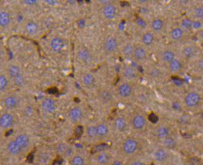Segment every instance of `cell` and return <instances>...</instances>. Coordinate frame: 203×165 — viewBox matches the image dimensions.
Segmentation results:
<instances>
[{
	"mask_svg": "<svg viewBox=\"0 0 203 165\" xmlns=\"http://www.w3.org/2000/svg\"><path fill=\"white\" fill-rule=\"evenodd\" d=\"M14 123L13 116L8 112H5L0 116V128L7 129L11 128Z\"/></svg>",
	"mask_w": 203,
	"mask_h": 165,
	"instance_id": "6da1fadb",
	"label": "cell"
},
{
	"mask_svg": "<svg viewBox=\"0 0 203 165\" xmlns=\"http://www.w3.org/2000/svg\"><path fill=\"white\" fill-rule=\"evenodd\" d=\"M200 101V96L196 92H191L185 98V103L187 107L193 108L196 106Z\"/></svg>",
	"mask_w": 203,
	"mask_h": 165,
	"instance_id": "7a4b0ae2",
	"label": "cell"
},
{
	"mask_svg": "<svg viewBox=\"0 0 203 165\" xmlns=\"http://www.w3.org/2000/svg\"><path fill=\"white\" fill-rule=\"evenodd\" d=\"M50 47L53 52L59 53L61 52L65 47L64 41L59 37H55L51 41Z\"/></svg>",
	"mask_w": 203,
	"mask_h": 165,
	"instance_id": "3957f363",
	"label": "cell"
},
{
	"mask_svg": "<svg viewBox=\"0 0 203 165\" xmlns=\"http://www.w3.org/2000/svg\"><path fill=\"white\" fill-rule=\"evenodd\" d=\"M138 148V143L133 139H128L125 142L123 145V150L127 154L134 153Z\"/></svg>",
	"mask_w": 203,
	"mask_h": 165,
	"instance_id": "277c9868",
	"label": "cell"
},
{
	"mask_svg": "<svg viewBox=\"0 0 203 165\" xmlns=\"http://www.w3.org/2000/svg\"><path fill=\"white\" fill-rule=\"evenodd\" d=\"M117 41L113 37H109L104 42V50L108 53H113L115 52L117 48Z\"/></svg>",
	"mask_w": 203,
	"mask_h": 165,
	"instance_id": "5b68a950",
	"label": "cell"
},
{
	"mask_svg": "<svg viewBox=\"0 0 203 165\" xmlns=\"http://www.w3.org/2000/svg\"><path fill=\"white\" fill-rule=\"evenodd\" d=\"M41 107L43 110L48 113H53L56 110L55 102L50 98H46L44 99L42 102Z\"/></svg>",
	"mask_w": 203,
	"mask_h": 165,
	"instance_id": "8992f818",
	"label": "cell"
},
{
	"mask_svg": "<svg viewBox=\"0 0 203 165\" xmlns=\"http://www.w3.org/2000/svg\"><path fill=\"white\" fill-rule=\"evenodd\" d=\"M18 103L19 101L17 98L13 95L8 96L4 100V105L7 110H13L16 108Z\"/></svg>",
	"mask_w": 203,
	"mask_h": 165,
	"instance_id": "52a82bcc",
	"label": "cell"
},
{
	"mask_svg": "<svg viewBox=\"0 0 203 165\" xmlns=\"http://www.w3.org/2000/svg\"><path fill=\"white\" fill-rule=\"evenodd\" d=\"M69 118L74 122L79 121L83 116V112L79 107H75L71 109L69 112Z\"/></svg>",
	"mask_w": 203,
	"mask_h": 165,
	"instance_id": "ba28073f",
	"label": "cell"
},
{
	"mask_svg": "<svg viewBox=\"0 0 203 165\" xmlns=\"http://www.w3.org/2000/svg\"><path fill=\"white\" fill-rule=\"evenodd\" d=\"M116 7L113 4L106 5L103 9V14L106 18L108 19H113L116 17Z\"/></svg>",
	"mask_w": 203,
	"mask_h": 165,
	"instance_id": "9c48e42d",
	"label": "cell"
},
{
	"mask_svg": "<svg viewBox=\"0 0 203 165\" xmlns=\"http://www.w3.org/2000/svg\"><path fill=\"white\" fill-rule=\"evenodd\" d=\"M132 87L130 85L127 83H123L121 84L118 87V93L122 97H128L132 93Z\"/></svg>",
	"mask_w": 203,
	"mask_h": 165,
	"instance_id": "30bf717a",
	"label": "cell"
},
{
	"mask_svg": "<svg viewBox=\"0 0 203 165\" xmlns=\"http://www.w3.org/2000/svg\"><path fill=\"white\" fill-rule=\"evenodd\" d=\"M15 141L18 144V145L21 147L22 150L27 148L29 146L30 143V140L27 136L25 134H21L19 135L17 138H16Z\"/></svg>",
	"mask_w": 203,
	"mask_h": 165,
	"instance_id": "8fae6325",
	"label": "cell"
},
{
	"mask_svg": "<svg viewBox=\"0 0 203 165\" xmlns=\"http://www.w3.org/2000/svg\"><path fill=\"white\" fill-rule=\"evenodd\" d=\"M7 150H8L9 153L12 155H19L21 153V150H22V149L18 145V144L16 143L15 140L11 141L8 143Z\"/></svg>",
	"mask_w": 203,
	"mask_h": 165,
	"instance_id": "7c38bea8",
	"label": "cell"
},
{
	"mask_svg": "<svg viewBox=\"0 0 203 165\" xmlns=\"http://www.w3.org/2000/svg\"><path fill=\"white\" fill-rule=\"evenodd\" d=\"M8 73L9 76L13 80H15L16 79L22 76L20 68L16 65H12L11 66H10L8 70Z\"/></svg>",
	"mask_w": 203,
	"mask_h": 165,
	"instance_id": "4fadbf2b",
	"label": "cell"
},
{
	"mask_svg": "<svg viewBox=\"0 0 203 165\" xmlns=\"http://www.w3.org/2000/svg\"><path fill=\"white\" fill-rule=\"evenodd\" d=\"M133 126L136 129H141L145 126L146 120L143 116L137 115L133 119Z\"/></svg>",
	"mask_w": 203,
	"mask_h": 165,
	"instance_id": "5bb4252c",
	"label": "cell"
},
{
	"mask_svg": "<svg viewBox=\"0 0 203 165\" xmlns=\"http://www.w3.org/2000/svg\"><path fill=\"white\" fill-rule=\"evenodd\" d=\"M11 22L10 14L6 11L0 12V26L5 28Z\"/></svg>",
	"mask_w": 203,
	"mask_h": 165,
	"instance_id": "9a60e30c",
	"label": "cell"
},
{
	"mask_svg": "<svg viewBox=\"0 0 203 165\" xmlns=\"http://www.w3.org/2000/svg\"><path fill=\"white\" fill-rule=\"evenodd\" d=\"M109 160L110 156L106 152H101L97 157V162L100 165H106L109 162Z\"/></svg>",
	"mask_w": 203,
	"mask_h": 165,
	"instance_id": "2e32d148",
	"label": "cell"
},
{
	"mask_svg": "<svg viewBox=\"0 0 203 165\" xmlns=\"http://www.w3.org/2000/svg\"><path fill=\"white\" fill-rule=\"evenodd\" d=\"M96 131H97V136L99 137L106 136L109 132L108 126L104 124H100L98 126H96Z\"/></svg>",
	"mask_w": 203,
	"mask_h": 165,
	"instance_id": "e0dca14e",
	"label": "cell"
},
{
	"mask_svg": "<svg viewBox=\"0 0 203 165\" xmlns=\"http://www.w3.org/2000/svg\"><path fill=\"white\" fill-rule=\"evenodd\" d=\"M167 152L164 149H159L155 153V158L159 162H162L167 158Z\"/></svg>",
	"mask_w": 203,
	"mask_h": 165,
	"instance_id": "ac0fdd59",
	"label": "cell"
},
{
	"mask_svg": "<svg viewBox=\"0 0 203 165\" xmlns=\"http://www.w3.org/2000/svg\"><path fill=\"white\" fill-rule=\"evenodd\" d=\"M26 30L30 35H35L38 30V26L35 22H29L26 26Z\"/></svg>",
	"mask_w": 203,
	"mask_h": 165,
	"instance_id": "d6986e66",
	"label": "cell"
},
{
	"mask_svg": "<svg viewBox=\"0 0 203 165\" xmlns=\"http://www.w3.org/2000/svg\"><path fill=\"white\" fill-rule=\"evenodd\" d=\"M133 53L135 55V57L138 60H142L145 58L146 56V52L145 49L143 47H137L135 49H134Z\"/></svg>",
	"mask_w": 203,
	"mask_h": 165,
	"instance_id": "ffe728a7",
	"label": "cell"
},
{
	"mask_svg": "<svg viewBox=\"0 0 203 165\" xmlns=\"http://www.w3.org/2000/svg\"><path fill=\"white\" fill-rule=\"evenodd\" d=\"M78 56L80 60L84 62H87L90 58V53L89 51L86 48H83L80 50L78 53Z\"/></svg>",
	"mask_w": 203,
	"mask_h": 165,
	"instance_id": "44dd1931",
	"label": "cell"
},
{
	"mask_svg": "<svg viewBox=\"0 0 203 165\" xmlns=\"http://www.w3.org/2000/svg\"><path fill=\"white\" fill-rule=\"evenodd\" d=\"M183 32L180 28H175L171 32V37L174 40H178L183 37Z\"/></svg>",
	"mask_w": 203,
	"mask_h": 165,
	"instance_id": "7402d4cb",
	"label": "cell"
},
{
	"mask_svg": "<svg viewBox=\"0 0 203 165\" xmlns=\"http://www.w3.org/2000/svg\"><path fill=\"white\" fill-rule=\"evenodd\" d=\"M115 126L116 129L118 131H123L126 127V121L125 119L123 118H118L115 121Z\"/></svg>",
	"mask_w": 203,
	"mask_h": 165,
	"instance_id": "603a6c76",
	"label": "cell"
},
{
	"mask_svg": "<svg viewBox=\"0 0 203 165\" xmlns=\"http://www.w3.org/2000/svg\"><path fill=\"white\" fill-rule=\"evenodd\" d=\"M182 68L181 63L176 59H174L172 61L170 62V69L172 72H178Z\"/></svg>",
	"mask_w": 203,
	"mask_h": 165,
	"instance_id": "cb8c5ba5",
	"label": "cell"
},
{
	"mask_svg": "<svg viewBox=\"0 0 203 165\" xmlns=\"http://www.w3.org/2000/svg\"><path fill=\"white\" fill-rule=\"evenodd\" d=\"M162 58L165 62H171L175 58V54L171 50H167L163 53Z\"/></svg>",
	"mask_w": 203,
	"mask_h": 165,
	"instance_id": "d4e9b609",
	"label": "cell"
},
{
	"mask_svg": "<svg viewBox=\"0 0 203 165\" xmlns=\"http://www.w3.org/2000/svg\"><path fill=\"white\" fill-rule=\"evenodd\" d=\"M154 41V36L151 33H146L142 37V42L146 45H150Z\"/></svg>",
	"mask_w": 203,
	"mask_h": 165,
	"instance_id": "484cf974",
	"label": "cell"
},
{
	"mask_svg": "<svg viewBox=\"0 0 203 165\" xmlns=\"http://www.w3.org/2000/svg\"><path fill=\"white\" fill-rule=\"evenodd\" d=\"M195 53V50L192 47H187L183 50L182 53L186 58H190L193 57Z\"/></svg>",
	"mask_w": 203,
	"mask_h": 165,
	"instance_id": "4316f807",
	"label": "cell"
},
{
	"mask_svg": "<svg viewBox=\"0 0 203 165\" xmlns=\"http://www.w3.org/2000/svg\"><path fill=\"white\" fill-rule=\"evenodd\" d=\"M124 75L128 79H134L137 77V73L135 69L131 67H128L125 69Z\"/></svg>",
	"mask_w": 203,
	"mask_h": 165,
	"instance_id": "83f0119b",
	"label": "cell"
},
{
	"mask_svg": "<svg viewBox=\"0 0 203 165\" xmlns=\"http://www.w3.org/2000/svg\"><path fill=\"white\" fill-rule=\"evenodd\" d=\"M169 134V130L166 127H161L157 130V136L159 138H167Z\"/></svg>",
	"mask_w": 203,
	"mask_h": 165,
	"instance_id": "f1b7e54d",
	"label": "cell"
},
{
	"mask_svg": "<svg viewBox=\"0 0 203 165\" xmlns=\"http://www.w3.org/2000/svg\"><path fill=\"white\" fill-rule=\"evenodd\" d=\"M95 82V79L91 74H87L83 78V82L86 86H91Z\"/></svg>",
	"mask_w": 203,
	"mask_h": 165,
	"instance_id": "f546056e",
	"label": "cell"
},
{
	"mask_svg": "<svg viewBox=\"0 0 203 165\" xmlns=\"http://www.w3.org/2000/svg\"><path fill=\"white\" fill-rule=\"evenodd\" d=\"M164 26L163 21L161 19H155L152 21L151 26L154 30L155 31H160Z\"/></svg>",
	"mask_w": 203,
	"mask_h": 165,
	"instance_id": "4dcf8cb0",
	"label": "cell"
},
{
	"mask_svg": "<svg viewBox=\"0 0 203 165\" xmlns=\"http://www.w3.org/2000/svg\"><path fill=\"white\" fill-rule=\"evenodd\" d=\"M100 97L103 102H109L112 99V94L108 90H104L101 92L100 94Z\"/></svg>",
	"mask_w": 203,
	"mask_h": 165,
	"instance_id": "1f68e13d",
	"label": "cell"
},
{
	"mask_svg": "<svg viewBox=\"0 0 203 165\" xmlns=\"http://www.w3.org/2000/svg\"><path fill=\"white\" fill-rule=\"evenodd\" d=\"M87 135L89 138H94L97 136V131L96 127L94 126H91L88 128L87 131Z\"/></svg>",
	"mask_w": 203,
	"mask_h": 165,
	"instance_id": "d6a6232c",
	"label": "cell"
},
{
	"mask_svg": "<svg viewBox=\"0 0 203 165\" xmlns=\"http://www.w3.org/2000/svg\"><path fill=\"white\" fill-rule=\"evenodd\" d=\"M133 52H134V48L131 44L126 45L123 49V53L126 56H130L132 55L133 53Z\"/></svg>",
	"mask_w": 203,
	"mask_h": 165,
	"instance_id": "836d02e7",
	"label": "cell"
},
{
	"mask_svg": "<svg viewBox=\"0 0 203 165\" xmlns=\"http://www.w3.org/2000/svg\"><path fill=\"white\" fill-rule=\"evenodd\" d=\"M84 159L79 155H77L73 157L72 160V165H84Z\"/></svg>",
	"mask_w": 203,
	"mask_h": 165,
	"instance_id": "e575fe53",
	"label": "cell"
},
{
	"mask_svg": "<svg viewBox=\"0 0 203 165\" xmlns=\"http://www.w3.org/2000/svg\"><path fill=\"white\" fill-rule=\"evenodd\" d=\"M7 78L3 75H0V91L5 90L7 86Z\"/></svg>",
	"mask_w": 203,
	"mask_h": 165,
	"instance_id": "d590c367",
	"label": "cell"
},
{
	"mask_svg": "<svg viewBox=\"0 0 203 165\" xmlns=\"http://www.w3.org/2000/svg\"><path fill=\"white\" fill-rule=\"evenodd\" d=\"M164 144L168 148H173L175 146V142L172 138H167L164 140Z\"/></svg>",
	"mask_w": 203,
	"mask_h": 165,
	"instance_id": "8d00e7d4",
	"label": "cell"
},
{
	"mask_svg": "<svg viewBox=\"0 0 203 165\" xmlns=\"http://www.w3.org/2000/svg\"><path fill=\"white\" fill-rule=\"evenodd\" d=\"M182 26L185 28H190L192 27V22L189 19H185L182 21Z\"/></svg>",
	"mask_w": 203,
	"mask_h": 165,
	"instance_id": "74e56055",
	"label": "cell"
},
{
	"mask_svg": "<svg viewBox=\"0 0 203 165\" xmlns=\"http://www.w3.org/2000/svg\"><path fill=\"white\" fill-rule=\"evenodd\" d=\"M67 150V146L64 143H60L57 147V151L59 153H65Z\"/></svg>",
	"mask_w": 203,
	"mask_h": 165,
	"instance_id": "f35d334b",
	"label": "cell"
},
{
	"mask_svg": "<svg viewBox=\"0 0 203 165\" xmlns=\"http://www.w3.org/2000/svg\"><path fill=\"white\" fill-rule=\"evenodd\" d=\"M148 119L149 120L150 122H152V123H156L158 120H159V118L154 113H151L148 116Z\"/></svg>",
	"mask_w": 203,
	"mask_h": 165,
	"instance_id": "ab89813d",
	"label": "cell"
},
{
	"mask_svg": "<svg viewBox=\"0 0 203 165\" xmlns=\"http://www.w3.org/2000/svg\"><path fill=\"white\" fill-rule=\"evenodd\" d=\"M195 15L198 18H203V9L202 7H199L195 10Z\"/></svg>",
	"mask_w": 203,
	"mask_h": 165,
	"instance_id": "60d3db41",
	"label": "cell"
},
{
	"mask_svg": "<svg viewBox=\"0 0 203 165\" xmlns=\"http://www.w3.org/2000/svg\"><path fill=\"white\" fill-rule=\"evenodd\" d=\"M33 108L31 107H27L25 109V114L27 116H31L33 114Z\"/></svg>",
	"mask_w": 203,
	"mask_h": 165,
	"instance_id": "b9f144b4",
	"label": "cell"
},
{
	"mask_svg": "<svg viewBox=\"0 0 203 165\" xmlns=\"http://www.w3.org/2000/svg\"><path fill=\"white\" fill-rule=\"evenodd\" d=\"M108 148V145H106V144H101V145H98L96 148V150L97 151H103V150H106V148Z\"/></svg>",
	"mask_w": 203,
	"mask_h": 165,
	"instance_id": "7bdbcfd3",
	"label": "cell"
},
{
	"mask_svg": "<svg viewBox=\"0 0 203 165\" xmlns=\"http://www.w3.org/2000/svg\"><path fill=\"white\" fill-rule=\"evenodd\" d=\"M137 22L140 26H142L143 28H145V26H146V23H145V21L141 18H138L137 21Z\"/></svg>",
	"mask_w": 203,
	"mask_h": 165,
	"instance_id": "ee69618b",
	"label": "cell"
},
{
	"mask_svg": "<svg viewBox=\"0 0 203 165\" xmlns=\"http://www.w3.org/2000/svg\"><path fill=\"white\" fill-rule=\"evenodd\" d=\"M192 26L195 28H200L201 27V23L199 21H195L193 22H192Z\"/></svg>",
	"mask_w": 203,
	"mask_h": 165,
	"instance_id": "f6af8a7d",
	"label": "cell"
},
{
	"mask_svg": "<svg viewBox=\"0 0 203 165\" xmlns=\"http://www.w3.org/2000/svg\"><path fill=\"white\" fill-rule=\"evenodd\" d=\"M159 74H160V71L158 69H154L151 72V75L153 77H157L159 76Z\"/></svg>",
	"mask_w": 203,
	"mask_h": 165,
	"instance_id": "bcb514c9",
	"label": "cell"
},
{
	"mask_svg": "<svg viewBox=\"0 0 203 165\" xmlns=\"http://www.w3.org/2000/svg\"><path fill=\"white\" fill-rule=\"evenodd\" d=\"M172 107H173V108L175 110H179L181 108L180 105L178 103H176V102H175L173 103Z\"/></svg>",
	"mask_w": 203,
	"mask_h": 165,
	"instance_id": "7dc6e473",
	"label": "cell"
},
{
	"mask_svg": "<svg viewBox=\"0 0 203 165\" xmlns=\"http://www.w3.org/2000/svg\"><path fill=\"white\" fill-rule=\"evenodd\" d=\"M24 2L29 5H32V4H35L36 2V1H35V0H26V1H24Z\"/></svg>",
	"mask_w": 203,
	"mask_h": 165,
	"instance_id": "c3c4849f",
	"label": "cell"
},
{
	"mask_svg": "<svg viewBox=\"0 0 203 165\" xmlns=\"http://www.w3.org/2000/svg\"><path fill=\"white\" fill-rule=\"evenodd\" d=\"M174 82L176 85H180L182 84V82L180 79H178V78H176V79H174Z\"/></svg>",
	"mask_w": 203,
	"mask_h": 165,
	"instance_id": "681fc988",
	"label": "cell"
},
{
	"mask_svg": "<svg viewBox=\"0 0 203 165\" xmlns=\"http://www.w3.org/2000/svg\"><path fill=\"white\" fill-rule=\"evenodd\" d=\"M46 2H47L51 5H54L56 3V1H46Z\"/></svg>",
	"mask_w": 203,
	"mask_h": 165,
	"instance_id": "f907efd6",
	"label": "cell"
},
{
	"mask_svg": "<svg viewBox=\"0 0 203 165\" xmlns=\"http://www.w3.org/2000/svg\"><path fill=\"white\" fill-rule=\"evenodd\" d=\"M132 165H144V164L140 162H135L132 164Z\"/></svg>",
	"mask_w": 203,
	"mask_h": 165,
	"instance_id": "816d5d0a",
	"label": "cell"
},
{
	"mask_svg": "<svg viewBox=\"0 0 203 165\" xmlns=\"http://www.w3.org/2000/svg\"><path fill=\"white\" fill-rule=\"evenodd\" d=\"M60 160H56L54 162V163H53V165H61V161L60 162L59 161Z\"/></svg>",
	"mask_w": 203,
	"mask_h": 165,
	"instance_id": "f5cc1de1",
	"label": "cell"
},
{
	"mask_svg": "<svg viewBox=\"0 0 203 165\" xmlns=\"http://www.w3.org/2000/svg\"><path fill=\"white\" fill-rule=\"evenodd\" d=\"M122 165V163H121V162H120V161H116V162H114V163H113V165Z\"/></svg>",
	"mask_w": 203,
	"mask_h": 165,
	"instance_id": "db71d44e",
	"label": "cell"
}]
</instances>
